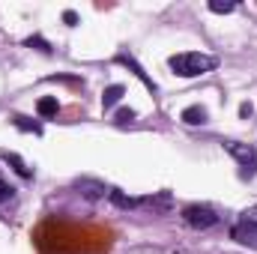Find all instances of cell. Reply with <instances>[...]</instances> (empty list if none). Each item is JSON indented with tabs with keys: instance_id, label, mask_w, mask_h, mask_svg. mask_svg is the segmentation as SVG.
Here are the masks:
<instances>
[{
	"instance_id": "15",
	"label": "cell",
	"mask_w": 257,
	"mask_h": 254,
	"mask_svg": "<svg viewBox=\"0 0 257 254\" xmlns=\"http://www.w3.org/2000/svg\"><path fill=\"white\" fill-rule=\"evenodd\" d=\"M27 45H30V48H39L42 54H51V45H48L42 36H30V39H27Z\"/></svg>"
},
{
	"instance_id": "6",
	"label": "cell",
	"mask_w": 257,
	"mask_h": 254,
	"mask_svg": "<svg viewBox=\"0 0 257 254\" xmlns=\"http://www.w3.org/2000/svg\"><path fill=\"white\" fill-rule=\"evenodd\" d=\"M75 189L81 191L87 200H99V197H105V191H108L102 183H96V180H78V183H75Z\"/></svg>"
},
{
	"instance_id": "18",
	"label": "cell",
	"mask_w": 257,
	"mask_h": 254,
	"mask_svg": "<svg viewBox=\"0 0 257 254\" xmlns=\"http://www.w3.org/2000/svg\"><path fill=\"white\" fill-rule=\"evenodd\" d=\"M251 114H254L251 102H242V105H239V117H251Z\"/></svg>"
},
{
	"instance_id": "8",
	"label": "cell",
	"mask_w": 257,
	"mask_h": 254,
	"mask_svg": "<svg viewBox=\"0 0 257 254\" xmlns=\"http://www.w3.org/2000/svg\"><path fill=\"white\" fill-rule=\"evenodd\" d=\"M0 156H3V159L12 165V171H15L18 177H24V180H30V177H33V171L27 168V162H24L21 156H15V153H6V150H0Z\"/></svg>"
},
{
	"instance_id": "20",
	"label": "cell",
	"mask_w": 257,
	"mask_h": 254,
	"mask_svg": "<svg viewBox=\"0 0 257 254\" xmlns=\"http://www.w3.org/2000/svg\"><path fill=\"white\" fill-rule=\"evenodd\" d=\"M63 21H66V24H78V15H75L72 9H66V12H63Z\"/></svg>"
},
{
	"instance_id": "12",
	"label": "cell",
	"mask_w": 257,
	"mask_h": 254,
	"mask_svg": "<svg viewBox=\"0 0 257 254\" xmlns=\"http://www.w3.org/2000/svg\"><path fill=\"white\" fill-rule=\"evenodd\" d=\"M36 111H39V117H57L60 105H57V99H54V96H45V99H39Z\"/></svg>"
},
{
	"instance_id": "14",
	"label": "cell",
	"mask_w": 257,
	"mask_h": 254,
	"mask_svg": "<svg viewBox=\"0 0 257 254\" xmlns=\"http://www.w3.org/2000/svg\"><path fill=\"white\" fill-rule=\"evenodd\" d=\"M233 9H236V3H218V0L209 3V12H218V15H227V12H233Z\"/></svg>"
},
{
	"instance_id": "5",
	"label": "cell",
	"mask_w": 257,
	"mask_h": 254,
	"mask_svg": "<svg viewBox=\"0 0 257 254\" xmlns=\"http://www.w3.org/2000/svg\"><path fill=\"white\" fill-rule=\"evenodd\" d=\"M114 60H117L120 66H126V69H132V72H135V78H141V81H144V87H147L150 93H156V81H153V78H150L141 66L135 63V57H132V54H117Z\"/></svg>"
},
{
	"instance_id": "16",
	"label": "cell",
	"mask_w": 257,
	"mask_h": 254,
	"mask_svg": "<svg viewBox=\"0 0 257 254\" xmlns=\"http://www.w3.org/2000/svg\"><path fill=\"white\" fill-rule=\"evenodd\" d=\"M132 120H135V111H132V108H120V111H117V123H120V126H126Z\"/></svg>"
},
{
	"instance_id": "3",
	"label": "cell",
	"mask_w": 257,
	"mask_h": 254,
	"mask_svg": "<svg viewBox=\"0 0 257 254\" xmlns=\"http://www.w3.org/2000/svg\"><path fill=\"white\" fill-rule=\"evenodd\" d=\"M224 150L242 165V177H254L257 174V150L251 144H239V141H224Z\"/></svg>"
},
{
	"instance_id": "17",
	"label": "cell",
	"mask_w": 257,
	"mask_h": 254,
	"mask_svg": "<svg viewBox=\"0 0 257 254\" xmlns=\"http://www.w3.org/2000/svg\"><path fill=\"white\" fill-rule=\"evenodd\" d=\"M12 194H15V189H12V186H9V183L0 177V203H3V200H9Z\"/></svg>"
},
{
	"instance_id": "4",
	"label": "cell",
	"mask_w": 257,
	"mask_h": 254,
	"mask_svg": "<svg viewBox=\"0 0 257 254\" xmlns=\"http://www.w3.org/2000/svg\"><path fill=\"white\" fill-rule=\"evenodd\" d=\"M230 236H233L236 242H242V245H251V248H257V224L239 221V224H233Z\"/></svg>"
},
{
	"instance_id": "9",
	"label": "cell",
	"mask_w": 257,
	"mask_h": 254,
	"mask_svg": "<svg viewBox=\"0 0 257 254\" xmlns=\"http://www.w3.org/2000/svg\"><path fill=\"white\" fill-rule=\"evenodd\" d=\"M141 206H150V209H156V212H165V209H171V194L162 191V194H156V197H141Z\"/></svg>"
},
{
	"instance_id": "2",
	"label": "cell",
	"mask_w": 257,
	"mask_h": 254,
	"mask_svg": "<svg viewBox=\"0 0 257 254\" xmlns=\"http://www.w3.org/2000/svg\"><path fill=\"white\" fill-rule=\"evenodd\" d=\"M183 221H186L189 227H194V230H209V227L218 224V215H215V209L206 206V203H189V206L183 209Z\"/></svg>"
},
{
	"instance_id": "13",
	"label": "cell",
	"mask_w": 257,
	"mask_h": 254,
	"mask_svg": "<svg viewBox=\"0 0 257 254\" xmlns=\"http://www.w3.org/2000/svg\"><path fill=\"white\" fill-rule=\"evenodd\" d=\"M12 123H15V129H21V132L42 135V126H39V123H33V120H27V117H21V114H15V117H12Z\"/></svg>"
},
{
	"instance_id": "7",
	"label": "cell",
	"mask_w": 257,
	"mask_h": 254,
	"mask_svg": "<svg viewBox=\"0 0 257 254\" xmlns=\"http://www.w3.org/2000/svg\"><path fill=\"white\" fill-rule=\"evenodd\" d=\"M123 96H126V87H123V84H111V87H105V93H102V108H105V111L114 108Z\"/></svg>"
},
{
	"instance_id": "1",
	"label": "cell",
	"mask_w": 257,
	"mask_h": 254,
	"mask_svg": "<svg viewBox=\"0 0 257 254\" xmlns=\"http://www.w3.org/2000/svg\"><path fill=\"white\" fill-rule=\"evenodd\" d=\"M168 66L174 69V75H180V78H197V75H206V72H212L218 60L215 57H209V54H197V51H186V54H174Z\"/></svg>"
},
{
	"instance_id": "11",
	"label": "cell",
	"mask_w": 257,
	"mask_h": 254,
	"mask_svg": "<svg viewBox=\"0 0 257 254\" xmlns=\"http://www.w3.org/2000/svg\"><path fill=\"white\" fill-rule=\"evenodd\" d=\"M108 197H111V203H114V206H120V209H135V206H141V200H138V197H128V194H123L120 189H111V191H108Z\"/></svg>"
},
{
	"instance_id": "10",
	"label": "cell",
	"mask_w": 257,
	"mask_h": 254,
	"mask_svg": "<svg viewBox=\"0 0 257 254\" xmlns=\"http://www.w3.org/2000/svg\"><path fill=\"white\" fill-rule=\"evenodd\" d=\"M183 123H189V126H203V123H206V108L189 105V108L183 111Z\"/></svg>"
},
{
	"instance_id": "19",
	"label": "cell",
	"mask_w": 257,
	"mask_h": 254,
	"mask_svg": "<svg viewBox=\"0 0 257 254\" xmlns=\"http://www.w3.org/2000/svg\"><path fill=\"white\" fill-rule=\"evenodd\" d=\"M242 221H248V224H257V206H254V209H248V212L242 215Z\"/></svg>"
}]
</instances>
